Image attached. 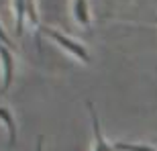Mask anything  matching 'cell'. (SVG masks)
<instances>
[{"mask_svg":"<svg viewBox=\"0 0 157 151\" xmlns=\"http://www.w3.org/2000/svg\"><path fill=\"white\" fill-rule=\"evenodd\" d=\"M114 149L117 151H157L155 147H151V145H143V143H124V141L114 143Z\"/></svg>","mask_w":157,"mask_h":151,"instance_id":"52a82bcc","label":"cell"},{"mask_svg":"<svg viewBox=\"0 0 157 151\" xmlns=\"http://www.w3.org/2000/svg\"><path fill=\"white\" fill-rule=\"evenodd\" d=\"M0 61H2V72H4L2 90H0V92L6 94L8 88H10V84H12V78H14V57H12L10 47H6L4 43H0Z\"/></svg>","mask_w":157,"mask_h":151,"instance_id":"7a4b0ae2","label":"cell"},{"mask_svg":"<svg viewBox=\"0 0 157 151\" xmlns=\"http://www.w3.org/2000/svg\"><path fill=\"white\" fill-rule=\"evenodd\" d=\"M14 10H17L14 33H17V37H21L23 35V27H25V17H27V4H25V0H14Z\"/></svg>","mask_w":157,"mask_h":151,"instance_id":"8992f818","label":"cell"},{"mask_svg":"<svg viewBox=\"0 0 157 151\" xmlns=\"http://www.w3.org/2000/svg\"><path fill=\"white\" fill-rule=\"evenodd\" d=\"M0 41H2L6 47H10V49L14 47V45H12V41L8 39V35H6V31H4V27H2V25H0Z\"/></svg>","mask_w":157,"mask_h":151,"instance_id":"9c48e42d","label":"cell"},{"mask_svg":"<svg viewBox=\"0 0 157 151\" xmlns=\"http://www.w3.org/2000/svg\"><path fill=\"white\" fill-rule=\"evenodd\" d=\"M88 110H90V118H92V131H94V151H117L114 145H110L108 141L104 139V135L100 131V121H98V114L94 110V104L88 100L86 102Z\"/></svg>","mask_w":157,"mask_h":151,"instance_id":"3957f363","label":"cell"},{"mask_svg":"<svg viewBox=\"0 0 157 151\" xmlns=\"http://www.w3.org/2000/svg\"><path fill=\"white\" fill-rule=\"evenodd\" d=\"M155 21H157V17H155Z\"/></svg>","mask_w":157,"mask_h":151,"instance_id":"8fae6325","label":"cell"},{"mask_svg":"<svg viewBox=\"0 0 157 151\" xmlns=\"http://www.w3.org/2000/svg\"><path fill=\"white\" fill-rule=\"evenodd\" d=\"M39 33H43V35H47L49 39H53L59 47H63L65 51H70L74 57H78L80 61H84V64H90V61H92V57H90V53H88L86 47L82 45V43H78V41L70 39V37L63 35V33H59L57 29H51V27L41 25V27H39Z\"/></svg>","mask_w":157,"mask_h":151,"instance_id":"6da1fadb","label":"cell"},{"mask_svg":"<svg viewBox=\"0 0 157 151\" xmlns=\"http://www.w3.org/2000/svg\"><path fill=\"white\" fill-rule=\"evenodd\" d=\"M25 4H27V18L31 21V25H35L37 29H39L41 23H39V14H37L35 0H25Z\"/></svg>","mask_w":157,"mask_h":151,"instance_id":"ba28073f","label":"cell"},{"mask_svg":"<svg viewBox=\"0 0 157 151\" xmlns=\"http://www.w3.org/2000/svg\"><path fill=\"white\" fill-rule=\"evenodd\" d=\"M35 151H43V137H39V139H37V147H35Z\"/></svg>","mask_w":157,"mask_h":151,"instance_id":"30bf717a","label":"cell"},{"mask_svg":"<svg viewBox=\"0 0 157 151\" xmlns=\"http://www.w3.org/2000/svg\"><path fill=\"white\" fill-rule=\"evenodd\" d=\"M74 17L82 27H88L90 25V6H88V0H74Z\"/></svg>","mask_w":157,"mask_h":151,"instance_id":"5b68a950","label":"cell"},{"mask_svg":"<svg viewBox=\"0 0 157 151\" xmlns=\"http://www.w3.org/2000/svg\"><path fill=\"white\" fill-rule=\"evenodd\" d=\"M0 121L6 125L8 129V145L14 147L17 145V122H14V116L12 112L6 108V106H0Z\"/></svg>","mask_w":157,"mask_h":151,"instance_id":"277c9868","label":"cell"}]
</instances>
